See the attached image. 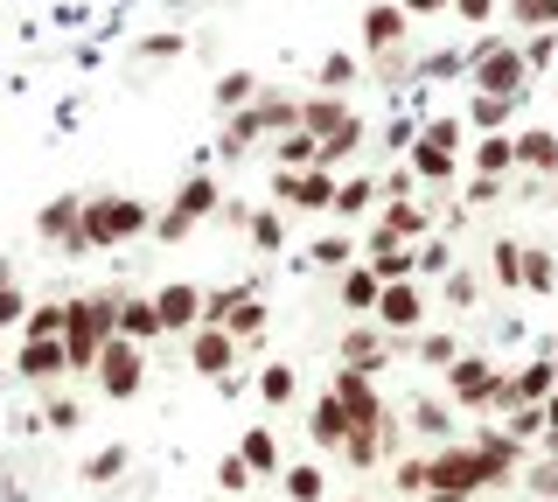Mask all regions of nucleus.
<instances>
[{"label":"nucleus","instance_id":"obj_1","mask_svg":"<svg viewBox=\"0 0 558 502\" xmlns=\"http://www.w3.org/2000/svg\"><path fill=\"white\" fill-rule=\"evenodd\" d=\"M461 71H468V91H496V98L531 91V63H523V42L510 28H482V36L461 49Z\"/></svg>","mask_w":558,"mask_h":502},{"label":"nucleus","instance_id":"obj_2","mask_svg":"<svg viewBox=\"0 0 558 502\" xmlns=\"http://www.w3.org/2000/svg\"><path fill=\"white\" fill-rule=\"evenodd\" d=\"M119 335V293H77L63 315V356L70 370H98L105 342Z\"/></svg>","mask_w":558,"mask_h":502},{"label":"nucleus","instance_id":"obj_3","mask_svg":"<svg viewBox=\"0 0 558 502\" xmlns=\"http://www.w3.org/2000/svg\"><path fill=\"white\" fill-rule=\"evenodd\" d=\"M147 231H154V210L140 196H84V245L92 252H119Z\"/></svg>","mask_w":558,"mask_h":502},{"label":"nucleus","instance_id":"obj_4","mask_svg":"<svg viewBox=\"0 0 558 502\" xmlns=\"http://www.w3.org/2000/svg\"><path fill=\"white\" fill-rule=\"evenodd\" d=\"M488 489V467L475 454V440H440L426 454V495H482Z\"/></svg>","mask_w":558,"mask_h":502},{"label":"nucleus","instance_id":"obj_5","mask_svg":"<svg viewBox=\"0 0 558 502\" xmlns=\"http://www.w3.org/2000/svg\"><path fill=\"white\" fill-rule=\"evenodd\" d=\"M461 140H468V119H453V112H440V119H426L418 126V140L405 147V161H412V175L418 182H453V154H461Z\"/></svg>","mask_w":558,"mask_h":502},{"label":"nucleus","instance_id":"obj_6","mask_svg":"<svg viewBox=\"0 0 558 502\" xmlns=\"http://www.w3.org/2000/svg\"><path fill=\"white\" fill-rule=\"evenodd\" d=\"M336 168H272V203L279 210H301V217H322L336 210Z\"/></svg>","mask_w":558,"mask_h":502},{"label":"nucleus","instance_id":"obj_7","mask_svg":"<svg viewBox=\"0 0 558 502\" xmlns=\"http://www.w3.org/2000/svg\"><path fill=\"white\" fill-rule=\"evenodd\" d=\"M496 397H502V363L468 356V350L447 363V405H461V412H496Z\"/></svg>","mask_w":558,"mask_h":502},{"label":"nucleus","instance_id":"obj_8","mask_svg":"<svg viewBox=\"0 0 558 502\" xmlns=\"http://www.w3.org/2000/svg\"><path fill=\"white\" fill-rule=\"evenodd\" d=\"M92 377H98V391L112 397V405H126V397H140V384H147V350H140V342H126V335H112Z\"/></svg>","mask_w":558,"mask_h":502},{"label":"nucleus","instance_id":"obj_9","mask_svg":"<svg viewBox=\"0 0 558 502\" xmlns=\"http://www.w3.org/2000/svg\"><path fill=\"white\" fill-rule=\"evenodd\" d=\"M35 237L57 245L63 258H92V245H84V196H49L35 210Z\"/></svg>","mask_w":558,"mask_h":502},{"label":"nucleus","instance_id":"obj_10","mask_svg":"<svg viewBox=\"0 0 558 502\" xmlns=\"http://www.w3.org/2000/svg\"><path fill=\"white\" fill-rule=\"evenodd\" d=\"M371 315L384 321V335H418V328H426V286L418 280H384Z\"/></svg>","mask_w":558,"mask_h":502},{"label":"nucleus","instance_id":"obj_11","mask_svg":"<svg viewBox=\"0 0 558 502\" xmlns=\"http://www.w3.org/2000/svg\"><path fill=\"white\" fill-rule=\"evenodd\" d=\"M14 377L35 391L63 384L70 377V356H63V335H22V350H14Z\"/></svg>","mask_w":558,"mask_h":502},{"label":"nucleus","instance_id":"obj_12","mask_svg":"<svg viewBox=\"0 0 558 502\" xmlns=\"http://www.w3.org/2000/svg\"><path fill=\"white\" fill-rule=\"evenodd\" d=\"M244 356V342L231 335V328H189V370L196 377H209V384H223V377H231V363Z\"/></svg>","mask_w":558,"mask_h":502},{"label":"nucleus","instance_id":"obj_13","mask_svg":"<svg viewBox=\"0 0 558 502\" xmlns=\"http://www.w3.org/2000/svg\"><path fill=\"white\" fill-rule=\"evenodd\" d=\"M405 36H412L405 0H371V8H363V57H391Z\"/></svg>","mask_w":558,"mask_h":502},{"label":"nucleus","instance_id":"obj_14","mask_svg":"<svg viewBox=\"0 0 558 502\" xmlns=\"http://www.w3.org/2000/svg\"><path fill=\"white\" fill-rule=\"evenodd\" d=\"M475 454L488 467V489H510V481H523V440H510L502 426H482L475 432Z\"/></svg>","mask_w":558,"mask_h":502},{"label":"nucleus","instance_id":"obj_15","mask_svg":"<svg viewBox=\"0 0 558 502\" xmlns=\"http://www.w3.org/2000/svg\"><path fill=\"white\" fill-rule=\"evenodd\" d=\"M328 391L349 405V419H356V426L384 419V397H377V384H371V370H356V363H336V370H328Z\"/></svg>","mask_w":558,"mask_h":502},{"label":"nucleus","instance_id":"obj_16","mask_svg":"<svg viewBox=\"0 0 558 502\" xmlns=\"http://www.w3.org/2000/svg\"><path fill=\"white\" fill-rule=\"evenodd\" d=\"M398 350H391V335H384V321L371 315V321H356V328H349V335H342V350H336V363H356V370H384V363H391Z\"/></svg>","mask_w":558,"mask_h":502},{"label":"nucleus","instance_id":"obj_17","mask_svg":"<svg viewBox=\"0 0 558 502\" xmlns=\"http://www.w3.org/2000/svg\"><path fill=\"white\" fill-rule=\"evenodd\" d=\"M168 210L182 217L189 231H203V223L223 210V182H217V175H203V168H196V175H189L182 188H174V203H168Z\"/></svg>","mask_w":558,"mask_h":502},{"label":"nucleus","instance_id":"obj_18","mask_svg":"<svg viewBox=\"0 0 558 502\" xmlns=\"http://www.w3.org/2000/svg\"><path fill=\"white\" fill-rule=\"evenodd\" d=\"M363 266H371L377 280H418V252L405 245V237H391L384 223L371 231V245H363Z\"/></svg>","mask_w":558,"mask_h":502},{"label":"nucleus","instance_id":"obj_19","mask_svg":"<svg viewBox=\"0 0 558 502\" xmlns=\"http://www.w3.org/2000/svg\"><path fill=\"white\" fill-rule=\"evenodd\" d=\"M154 307H161V335L203 328V286H189V280H168L161 293H154Z\"/></svg>","mask_w":558,"mask_h":502},{"label":"nucleus","instance_id":"obj_20","mask_svg":"<svg viewBox=\"0 0 558 502\" xmlns=\"http://www.w3.org/2000/svg\"><path fill=\"white\" fill-rule=\"evenodd\" d=\"M517 168L531 182H558V133L551 126H523L517 133Z\"/></svg>","mask_w":558,"mask_h":502},{"label":"nucleus","instance_id":"obj_21","mask_svg":"<svg viewBox=\"0 0 558 502\" xmlns=\"http://www.w3.org/2000/svg\"><path fill=\"white\" fill-rule=\"evenodd\" d=\"M349 426H356V419H349V405H342L336 391H322V397H314V412H307V440L322 446V454H328V446H336V454H342Z\"/></svg>","mask_w":558,"mask_h":502},{"label":"nucleus","instance_id":"obj_22","mask_svg":"<svg viewBox=\"0 0 558 502\" xmlns=\"http://www.w3.org/2000/svg\"><path fill=\"white\" fill-rule=\"evenodd\" d=\"M119 335L126 342H161V307H154V293H119Z\"/></svg>","mask_w":558,"mask_h":502},{"label":"nucleus","instance_id":"obj_23","mask_svg":"<svg viewBox=\"0 0 558 502\" xmlns=\"http://www.w3.org/2000/svg\"><path fill=\"white\" fill-rule=\"evenodd\" d=\"M377 293H384V280H377L371 266H363V258H356V266H342V272H336V301L349 307V315H371V307H377Z\"/></svg>","mask_w":558,"mask_h":502},{"label":"nucleus","instance_id":"obj_24","mask_svg":"<svg viewBox=\"0 0 558 502\" xmlns=\"http://www.w3.org/2000/svg\"><path fill=\"white\" fill-rule=\"evenodd\" d=\"M377 223H384L391 237H405V245H418V237H426V203L398 188V196H384V217H377Z\"/></svg>","mask_w":558,"mask_h":502},{"label":"nucleus","instance_id":"obj_25","mask_svg":"<svg viewBox=\"0 0 558 502\" xmlns=\"http://www.w3.org/2000/svg\"><path fill=\"white\" fill-rule=\"evenodd\" d=\"M349 119H356V112L342 106V91H314V98H301V126L314 133V140H328V133L349 126Z\"/></svg>","mask_w":558,"mask_h":502},{"label":"nucleus","instance_id":"obj_26","mask_svg":"<svg viewBox=\"0 0 558 502\" xmlns=\"http://www.w3.org/2000/svg\"><path fill=\"white\" fill-rule=\"evenodd\" d=\"M384 419H391V412H384ZM384 419L349 426V440H342V461H349V467H377L384 454H391V440H384Z\"/></svg>","mask_w":558,"mask_h":502},{"label":"nucleus","instance_id":"obj_27","mask_svg":"<svg viewBox=\"0 0 558 502\" xmlns=\"http://www.w3.org/2000/svg\"><path fill=\"white\" fill-rule=\"evenodd\" d=\"M377 203H384V182H371V175H342V188H336V217H342V223L371 217Z\"/></svg>","mask_w":558,"mask_h":502},{"label":"nucleus","instance_id":"obj_28","mask_svg":"<svg viewBox=\"0 0 558 502\" xmlns=\"http://www.w3.org/2000/svg\"><path fill=\"white\" fill-rule=\"evenodd\" d=\"M475 175H517V133H482L475 140Z\"/></svg>","mask_w":558,"mask_h":502},{"label":"nucleus","instance_id":"obj_29","mask_svg":"<svg viewBox=\"0 0 558 502\" xmlns=\"http://www.w3.org/2000/svg\"><path fill=\"white\" fill-rule=\"evenodd\" d=\"M510 112H517V98H496V91H475V98H468V126H475V133H510Z\"/></svg>","mask_w":558,"mask_h":502},{"label":"nucleus","instance_id":"obj_30","mask_svg":"<svg viewBox=\"0 0 558 502\" xmlns=\"http://www.w3.org/2000/svg\"><path fill=\"white\" fill-rule=\"evenodd\" d=\"M272 168H322V140H314L307 126L279 133V140H272Z\"/></svg>","mask_w":558,"mask_h":502},{"label":"nucleus","instance_id":"obj_31","mask_svg":"<svg viewBox=\"0 0 558 502\" xmlns=\"http://www.w3.org/2000/svg\"><path fill=\"white\" fill-rule=\"evenodd\" d=\"M244 237H252V252L279 258V252H287V210H252V217H244Z\"/></svg>","mask_w":558,"mask_h":502},{"label":"nucleus","instance_id":"obj_32","mask_svg":"<svg viewBox=\"0 0 558 502\" xmlns=\"http://www.w3.org/2000/svg\"><path fill=\"white\" fill-rule=\"evenodd\" d=\"M488 280L502 293H523V245L517 237H496V245H488Z\"/></svg>","mask_w":558,"mask_h":502},{"label":"nucleus","instance_id":"obj_33","mask_svg":"<svg viewBox=\"0 0 558 502\" xmlns=\"http://www.w3.org/2000/svg\"><path fill=\"white\" fill-rule=\"evenodd\" d=\"M258 91H266V84H258V71H223V77H217V91H209V98H217V112H244V106H252Z\"/></svg>","mask_w":558,"mask_h":502},{"label":"nucleus","instance_id":"obj_34","mask_svg":"<svg viewBox=\"0 0 558 502\" xmlns=\"http://www.w3.org/2000/svg\"><path fill=\"white\" fill-rule=\"evenodd\" d=\"M523 293H558V252L523 245Z\"/></svg>","mask_w":558,"mask_h":502},{"label":"nucleus","instance_id":"obj_35","mask_svg":"<svg viewBox=\"0 0 558 502\" xmlns=\"http://www.w3.org/2000/svg\"><path fill=\"white\" fill-rule=\"evenodd\" d=\"M279 489H287V502H322L328 495V475L314 461H301V467H279Z\"/></svg>","mask_w":558,"mask_h":502},{"label":"nucleus","instance_id":"obj_36","mask_svg":"<svg viewBox=\"0 0 558 502\" xmlns=\"http://www.w3.org/2000/svg\"><path fill=\"white\" fill-rule=\"evenodd\" d=\"M238 454L252 461V475H279V432H272V426H252V432L238 440Z\"/></svg>","mask_w":558,"mask_h":502},{"label":"nucleus","instance_id":"obj_37","mask_svg":"<svg viewBox=\"0 0 558 502\" xmlns=\"http://www.w3.org/2000/svg\"><path fill=\"white\" fill-rule=\"evenodd\" d=\"M293 391H301L293 363H266V370H258V397H266L272 412H287V405H293Z\"/></svg>","mask_w":558,"mask_h":502},{"label":"nucleus","instance_id":"obj_38","mask_svg":"<svg viewBox=\"0 0 558 502\" xmlns=\"http://www.w3.org/2000/svg\"><path fill=\"white\" fill-rule=\"evenodd\" d=\"M307 258H314V266H322V272H342V266H356V237H342V231H328V237H314V245H307Z\"/></svg>","mask_w":558,"mask_h":502},{"label":"nucleus","instance_id":"obj_39","mask_svg":"<svg viewBox=\"0 0 558 502\" xmlns=\"http://www.w3.org/2000/svg\"><path fill=\"white\" fill-rule=\"evenodd\" d=\"M405 426L418 432V440H433V446H440V440H453V419H447V405H440V397H418Z\"/></svg>","mask_w":558,"mask_h":502},{"label":"nucleus","instance_id":"obj_40","mask_svg":"<svg viewBox=\"0 0 558 502\" xmlns=\"http://www.w3.org/2000/svg\"><path fill=\"white\" fill-rule=\"evenodd\" d=\"M126 461H133V454H126V446H119V440H112V446H98V454H92V461H84V467H77V475H84V481H92V489H105V481H119V475H126Z\"/></svg>","mask_w":558,"mask_h":502},{"label":"nucleus","instance_id":"obj_41","mask_svg":"<svg viewBox=\"0 0 558 502\" xmlns=\"http://www.w3.org/2000/svg\"><path fill=\"white\" fill-rule=\"evenodd\" d=\"M22 315H28V293L14 286V266L0 258V335H8V328H22Z\"/></svg>","mask_w":558,"mask_h":502},{"label":"nucleus","instance_id":"obj_42","mask_svg":"<svg viewBox=\"0 0 558 502\" xmlns=\"http://www.w3.org/2000/svg\"><path fill=\"white\" fill-rule=\"evenodd\" d=\"M63 315H70V301H28L22 335H63Z\"/></svg>","mask_w":558,"mask_h":502},{"label":"nucleus","instance_id":"obj_43","mask_svg":"<svg viewBox=\"0 0 558 502\" xmlns=\"http://www.w3.org/2000/svg\"><path fill=\"white\" fill-rule=\"evenodd\" d=\"M523 489H531L537 502H558V454H537L531 467H523Z\"/></svg>","mask_w":558,"mask_h":502},{"label":"nucleus","instance_id":"obj_44","mask_svg":"<svg viewBox=\"0 0 558 502\" xmlns=\"http://www.w3.org/2000/svg\"><path fill=\"white\" fill-rule=\"evenodd\" d=\"M502 432H510V440H523V446H531L537 432H545V405H510V412H502Z\"/></svg>","mask_w":558,"mask_h":502},{"label":"nucleus","instance_id":"obj_45","mask_svg":"<svg viewBox=\"0 0 558 502\" xmlns=\"http://www.w3.org/2000/svg\"><path fill=\"white\" fill-rule=\"evenodd\" d=\"M510 28H558V0H510Z\"/></svg>","mask_w":558,"mask_h":502},{"label":"nucleus","instance_id":"obj_46","mask_svg":"<svg viewBox=\"0 0 558 502\" xmlns=\"http://www.w3.org/2000/svg\"><path fill=\"white\" fill-rule=\"evenodd\" d=\"M412 356L426 363V370H447V363L461 356V342H453V335H412Z\"/></svg>","mask_w":558,"mask_h":502},{"label":"nucleus","instance_id":"obj_47","mask_svg":"<svg viewBox=\"0 0 558 502\" xmlns=\"http://www.w3.org/2000/svg\"><path fill=\"white\" fill-rule=\"evenodd\" d=\"M551 57H558V28H531V36H523V63H531V77L545 71Z\"/></svg>","mask_w":558,"mask_h":502},{"label":"nucleus","instance_id":"obj_48","mask_svg":"<svg viewBox=\"0 0 558 502\" xmlns=\"http://www.w3.org/2000/svg\"><path fill=\"white\" fill-rule=\"evenodd\" d=\"M35 426H49V432H77V426H84L77 397H49V405H43V419H35Z\"/></svg>","mask_w":558,"mask_h":502},{"label":"nucleus","instance_id":"obj_49","mask_svg":"<svg viewBox=\"0 0 558 502\" xmlns=\"http://www.w3.org/2000/svg\"><path fill=\"white\" fill-rule=\"evenodd\" d=\"M314 84H322V91H349V84H356V57H322Z\"/></svg>","mask_w":558,"mask_h":502},{"label":"nucleus","instance_id":"obj_50","mask_svg":"<svg viewBox=\"0 0 558 502\" xmlns=\"http://www.w3.org/2000/svg\"><path fill=\"white\" fill-rule=\"evenodd\" d=\"M468 307H475V272L447 266V315H468Z\"/></svg>","mask_w":558,"mask_h":502},{"label":"nucleus","instance_id":"obj_51","mask_svg":"<svg viewBox=\"0 0 558 502\" xmlns=\"http://www.w3.org/2000/svg\"><path fill=\"white\" fill-rule=\"evenodd\" d=\"M217 481H223V489H252V481H258V475H252V461H244V454H238V446H231V454H223V461H217Z\"/></svg>","mask_w":558,"mask_h":502},{"label":"nucleus","instance_id":"obj_52","mask_svg":"<svg viewBox=\"0 0 558 502\" xmlns=\"http://www.w3.org/2000/svg\"><path fill=\"white\" fill-rule=\"evenodd\" d=\"M453 22H468V28H488V22H496V0H453Z\"/></svg>","mask_w":558,"mask_h":502},{"label":"nucleus","instance_id":"obj_53","mask_svg":"<svg viewBox=\"0 0 558 502\" xmlns=\"http://www.w3.org/2000/svg\"><path fill=\"white\" fill-rule=\"evenodd\" d=\"M182 49H189V36H174V28H168V36H147V42H140V57H147V63H174V57H182Z\"/></svg>","mask_w":558,"mask_h":502},{"label":"nucleus","instance_id":"obj_54","mask_svg":"<svg viewBox=\"0 0 558 502\" xmlns=\"http://www.w3.org/2000/svg\"><path fill=\"white\" fill-rule=\"evenodd\" d=\"M447 266H453V252L440 245V237H418V272L433 280V272H447Z\"/></svg>","mask_w":558,"mask_h":502},{"label":"nucleus","instance_id":"obj_55","mask_svg":"<svg viewBox=\"0 0 558 502\" xmlns=\"http://www.w3.org/2000/svg\"><path fill=\"white\" fill-rule=\"evenodd\" d=\"M488 203H502V175H475V182H468V210H488Z\"/></svg>","mask_w":558,"mask_h":502},{"label":"nucleus","instance_id":"obj_56","mask_svg":"<svg viewBox=\"0 0 558 502\" xmlns=\"http://www.w3.org/2000/svg\"><path fill=\"white\" fill-rule=\"evenodd\" d=\"M391 481H398L405 495H426V461H398V467H391Z\"/></svg>","mask_w":558,"mask_h":502},{"label":"nucleus","instance_id":"obj_57","mask_svg":"<svg viewBox=\"0 0 558 502\" xmlns=\"http://www.w3.org/2000/svg\"><path fill=\"white\" fill-rule=\"evenodd\" d=\"M418 140V119H391V126H384V147H391V154H405Z\"/></svg>","mask_w":558,"mask_h":502},{"label":"nucleus","instance_id":"obj_58","mask_svg":"<svg viewBox=\"0 0 558 502\" xmlns=\"http://www.w3.org/2000/svg\"><path fill=\"white\" fill-rule=\"evenodd\" d=\"M447 8H453V0H405V14H412V22H440Z\"/></svg>","mask_w":558,"mask_h":502},{"label":"nucleus","instance_id":"obj_59","mask_svg":"<svg viewBox=\"0 0 558 502\" xmlns=\"http://www.w3.org/2000/svg\"><path fill=\"white\" fill-rule=\"evenodd\" d=\"M426 502H461V495H426Z\"/></svg>","mask_w":558,"mask_h":502},{"label":"nucleus","instance_id":"obj_60","mask_svg":"<svg viewBox=\"0 0 558 502\" xmlns=\"http://www.w3.org/2000/svg\"><path fill=\"white\" fill-rule=\"evenodd\" d=\"M551 363H558V335H551Z\"/></svg>","mask_w":558,"mask_h":502},{"label":"nucleus","instance_id":"obj_61","mask_svg":"<svg viewBox=\"0 0 558 502\" xmlns=\"http://www.w3.org/2000/svg\"><path fill=\"white\" fill-rule=\"evenodd\" d=\"M342 502H363V495H342Z\"/></svg>","mask_w":558,"mask_h":502}]
</instances>
